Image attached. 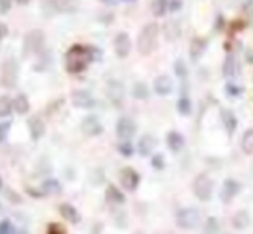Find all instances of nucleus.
<instances>
[{
  "label": "nucleus",
  "mask_w": 253,
  "mask_h": 234,
  "mask_svg": "<svg viewBox=\"0 0 253 234\" xmlns=\"http://www.w3.org/2000/svg\"><path fill=\"white\" fill-rule=\"evenodd\" d=\"M100 55V52L95 47H88V45H73L69 50L66 52V71L69 74H80L90 66V62H93L95 59Z\"/></svg>",
  "instance_id": "f257e3e1"
},
{
  "label": "nucleus",
  "mask_w": 253,
  "mask_h": 234,
  "mask_svg": "<svg viewBox=\"0 0 253 234\" xmlns=\"http://www.w3.org/2000/svg\"><path fill=\"white\" fill-rule=\"evenodd\" d=\"M159 24L157 23H148L141 28L140 35H138V52L140 55L147 57V55L153 54V50L157 48V41H159Z\"/></svg>",
  "instance_id": "f03ea898"
},
{
  "label": "nucleus",
  "mask_w": 253,
  "mask_h": 234,
  "mask_svg": "<svg viewBox=\"0 0 253 234\" xmlns=\"http://www.w3.org/2000/svg\"><path fill=\"white\" fill-rule=\"evenodd\" d=\"M80 2L78 0H42V12L52 17L60 12H76Z\"/></svg>",
  "instance_id": "7ed1b4c3"
},
{
  "label": "nucleus",
  "mask_w": 253,
  "mask_h": 234,
  "mask_svg": "<svg viewBox=\"0 0 253 234\" xmlns=\"http://www.w3.org/2000/svg\"><path fill=\"white\" fill-rule=\"evenodd\" d=\"M45 45V33L42 30H31L30 33H26L23 40V55L30 57L35 55L43 48Z\"/></svg>",
  "instance_id": "20e7f679"
},
{
  "label": "nucleus",
  "mask_w": 253,
  "mask_h": 234,
  "mask_svg": "<svg viewBox=\"0 0 253 234\" xmlns=\"http://www.w3.org/2000/svg\"><path fill=\"white\" fill-rule=\"evenodd\" d=\"M193 193L198 200L209 201L213 195V179L209 174H198L193 181Z\"/></svg>",
  "instance_id": "39448f33"
},
{
  "label": "nucleus",
  "mask_w": 253,
  "mask_h": 234,
  "mask_svg": "<svg viewBox=\"0 0 253 234\" xmlns=\"http://www.w3.org/2000/svg\"><path fill=\"white\" fill-rule=\"evenodd\" d=\"M202 221V214L200 210L190 207V208H181L176 215V224L181 229H195Z\"/></svg>",
  "instance_id": "423d86ee"
},
{
  "label": "nucleus",
  "mask_w": 253,
  "mask_h": 234,
  "mask_svg": "<svg viewBox=\"0 0 253 234\" xmlns=\"http://www.w3.org/2000/svg\"><path fill=\"white\" fill-rule=\"evenodd\" d=\"M17 74H19V67L14 59H7L2 64V69H0V83L5 88H14L17 83Z\"/></svg>",
  "instance_id": "0eeeda50"
},
{
  "label": "nucleus",
  "mask_w": 253,
  "mask_h": 234,
  "mask_svg": "<svg viewBox=\"0 0 253 234\" xmlns=\"http://www.w3.org/2000/svg\"><path fill=\"white\" fill-rule=\"evenodd\" d=\"M116 133L119 140H131V138L136 134V122L127 116L121 117V119L117 120Z\"/></svg>",
  "instance_id": "6e6552de"
},
{
  "label": "nucleus",
  "mask_w": 253,
  "mask_h": 234,
  "mask_svg": "<svg viewBox=\"0 0 253 234\" xmlns=\"http://www.w3.org/2000/svg\"><path fill=\"white\" fill-rule=\"evenodd\" d=\"M119 181L124 186L126 191H136L138 186H140V174L134 171L133 167H124L123 171L119 172Z\"/></svg>",
  "instance_id": "1a4fd4ad"
},
{
  "label": "nucleus",
  "mask_w": 253,
  "mask_h": 234,
  "mask_svg": "<svg viewBox=\"0 0 253 234\" xmlns=\"http://www.w3.org/2000/svg\"><path fill=\"white\" fill-rule=\"evenodd\" d=\"M71 102L76 109H93L97 105L93 95L88 90H74L71 93Z\"/></svg>",
  "instance_id": "9d476101"
},
{
  "label": "nucleus",
  "mask_w": 253,
  "mask_h": 234,
  "mask_svg": "<svg viewBox=\"0 0 253 234\" xmlns=\"http://www.w3.org/2000/svg\"><path fill=\"white\" fill-rule=\"evenodd\" d=\"M241 183L236 179H226L222 183V188H220V200H222V203H229V201H233V198H236L238 195H240L241 191Z\"/></svg>",
  "instance_id": "9b49d317"
},
{
  "label": "nucleus",
  "mask_w": 253,
  "mask_h": 234,
  "mask_svg": "<svg viewBox=\"0 0 253 234\" xmlns=\"http://www.w3.org/2000/svg\"><path fill=\"white\" fill-rule=\"evenodd\" d=\"M114 52L119 59H126L131 52V38L126 31H121L114 38Z\"/></svg>",
  "instance_id": "f8f14e48"
},
{
  "label": "nucleus",
  "mask_w": 253,
  "mask_h": 234,
  "mask_svg": "<svg viewBox=\"0 0 253 234\" xmlns=\"http://www.w3.org/2000/svg\"><path fill=\"white\" fill-rule=\"evenodd\" d=\"M107 98L112 102L116 107H121L124 102V84L121 81H109L105 88Z\"/></svg>",
  "instance_id": "ddd939ff"
},
{
  "label": "nucleus",
  "mask_w": 253,
  "mask_h": 234,
  "mask_svg": "<svg viewBox=\"0 0 253 234\" xmlns=\"http://www.w3.org/2000/svg\"><path fill=\"white\" fill-rule=\"evenodd\" d=\"M172 90H174V83H172V79H170V76L160 74V76L155 78V81H153V91H155L157 95L167 97V95L172 93Z\"/></svg>",
  "instance_id": "4468645a"
},
{
  "label": "nucleus",
  "mask_w": 253,
  "mask_h": 234,
  "mask_svg": "<svg viewBox=\"0 0 253 234\" xmlns=\"http://www.w3.org/2000/svg\"><path fill=\"white\" fill-rule=\"evenodd\" d=\"M81 129H83V133L86 134V136H100L103 133L102 122L95 116L84 117L83 122H81Z\"/></svg>",
  "instance_id": "2eb2a0df"
},
{
  "label": "nucleus",
  "mask_w": 253,
  "mask_h": 234,
  "mask_svg": "<svg viewBox=\"0 0 253 234\" xmlns=\"http://www.w3.org/2000/svg\"><path fill=\"white\" fill-rule=\"evenodd\" d=\"M157 147V138L153 134H143L138 141V152H140L141 157H148L153 154Z\"/></svg>",
  "instance_id": "dca6fc26"
},
{
  "label": "nucleus",
  "mask_w": 253,
  "mask_h": 234,
  "mask_svg": "<svg viewBox=\"0 0 253 234\" xmlns=\"http://www.w3.org/2000/svg\"><path fill=\"white\" fill-rule=\"evenodd\" d=\"M207 45H209V41L205 40V38H200V37H195L193 40H191V45H190V57L193 62H198V60L202 59V55L205 54L207 50Z\"/></svg>",
  "instance_id": "f3484780"
},
{
  "label": "nucleus",
  "mask_w": 253,
  "mask_h": 234,
  "mask_svg": "<svg viewBox=\"0 0 253 234\" xmlns=\"http://www.w3.org/2000/svg\"><path fill=\"white\" fill-rule=\"evenodd\" d=\"M166 143H167V148H169L172 154H177V152H181L184 147V136L179 131H169L166 136Z\"/></svg>",
  "instance_id": "a211bd4d"
},
{
  "label": "nucleus",
  "mask_w": 253,
  "mask_h": 234,
  "mask_svg": "<svg viewBox=\"0 0 253 234\" xmlns=\"http://www.w3.org/2000/svg\"><path fill=\"white\" fill-rule=\"evenodd\" d=\"M220 119H222L226 133L229 134V136H233L238 127V119H236V116H234V112L231 111V109H222V111H220Z\"/></svg>",
  "instance_id": "6ab92c4d"
},
{
  "label": "nucleus",
  "mask_w": 253,
  "mask_h": 234,
  "mask_svg": "<svg viewBox=\"0 0 253 234\" xmlns=\"http://www.w3.org/2000/svg\"><path fill=\"white\" fill-rule=\"evenodd\" d=\"M28 127H30V136L33 141H38L40 138H43L45 134V122L40 117H31L28 120Z\"/></svg>",
  "instance_id": "aec40b11"
},
{
  "label": "nucleus",
  "mask_w": 253,
  "mask_h": 234,
  "mask_svg": "<svg viewBox=\"0 0 253 234\" xmlns=\"http://www.w3.org/2000/svg\"><path fill=\"white\" fill-rule=\"evenodd\" d=\"M59 214L62 215V217L66 219L67 222H71V224H78V222L81 221L80 212H78L76 208H74L71 203H62V205H59Z\"/></svg>",
  "instance_id": "412c9836"
},
{
  "label": "nucleus",
  "mask_w": 253,
  "mask_h": 234,
  "mask_svg": "<svg viewBox=\"0 0 253 234\" xmlns=\"http://www.w3.org/2000/svg\"><path fill=\"white\" fill-rule=\"evenodd\" d=\"M105 198H107V201H110V203H116V205H123L124 201H126V196H124V193L117 186H114V184L107 186Z\"/></svg>",
  "instance_id": "4be33fe9"
},
{
  "label": "nucleus",
  "mask_w": 253,
  "mask_h": 234,
  "mask_svg": "<svg viewBox=\"0 0 253 234\" xmlns=\"http://www.w3.org/2000/svg\"><path fill=\"white\" fill-rule=\"evenodd\" d=\"M236 57L233 54H227L226 59H224V64H222V76L226 79H231V78L236 76Z\"/></svg>",
  "instance_id": "5701e85b"
},
{
  "label": "nucleus",
  "mask_w": 253,
  "mask_h": 234,
  "mask_svg": "<svg viewBox=\"0 0 253 234\" xmlns=\"http://www.w3.org/2000/svg\"><path fill=\"white\" fill-rule=\"evenodd\" d=\"M12 111H16L19 116H24L28 114V111H30V100H28L26 95H17L16 98L12 100Z\"/></svg>",
  "instance_id": "b1692460"
},
{
  "label": "nucleus",
  "mask_w": 253,
  "mask_h": 234,
  "mask_svg": "<svg viewBox=\"0 0 253 234\" xmlns=\"http://www.w3.org/2000/svg\"><path fill=\"white\" fill-rule=\"evenodd\" d=\"M233 226L238 229V231L247 229L248 226H250V215H248V212H245V210L236 212L234 217H233Z\"/></svg>",
  "instance_id": "393cba45"
},
{
  "label": "nucleus",
  "mask_w": 253,
  "mask_h": 234,
  "mask_svg": "<svg viewBox=\"0 0 253 234\" xmlns=\"http://www.w3.org/2000/svg\"><path fill=\"white\" fill-rule=\"evenodd\" d=\"M131 95H133V97L136 98V100H145V98H148V95H150V90H148L147 83L140 81V83H134L133 84Z\"/></svg>",
  "instance_id": "a878e982"
},
{
  "label": "nucleus",
  "mask_w": 253,
  "mask_h": 234,
  "mask_svg": "<svg viewBox=\"0 0 253 234\" xmlns=\"http://www.w3.org/2000/svg\"><path fill=\"white\" fill-rule=\"evenodd\" d=\"M42 191L45 195H60L62 191V186L57 179H47L43 184H42Z\"/></svg>",
  "instance_id": "bb28decb"
},
{
  "label": "nucleus",
  "mask_w": 253,
  "mask_h": 234,
  "mask_svg": "<svg viewBox=\"0 0 253 234\" xmlns=\"http://www.w3.org/2000/svg\"><path fill=\"white\" fill-rule=\"evenodd\" d=\"M176 107H177V112H179L181 116H190L191 111H193V107H191V100H190L188 95H181L179 100H177V104H176Z\"/></svg>",
  "instance_id": "cd10ccee"
},
{
  "label": "nucleus",
  "mask_w": 253,
  "mask_h": 234,
  "mask_svg": "<svg viewBox=\"0 0 253 234\" xmlns=\"http://www.w3.org/2000/svg\"><path fill=\"white\" fill-rule=\"evenodd\" d=\"M241 150L247 155H253V129L245 131L243 138H241Z\"/></svg>",
  "instance_id": "c85d7f7f"
},
{
  "label": "nucleus",
  "mask_w": 253,
  "mask_h": 234,
  "mask_svg": "<svg viewBox=\"0 0 253 234\" xmlns=\"http://www.w3.org/2000/svg\"><path fill=\"white\" fill-rule=\"evenodd\" d=\"M174 74H176V76L179 78L181 83H183V81H186V78H188V67H186V64H184L183 59H177L176 62H174Z\"/></svg>",
  "instance_id": "c756f323"
},
{
  "label": "nucleus",
  "mask_w": 253,
  "mask_h": 234,
  "mask_svg": "<svg viewBox=\"0 0 253 234\" xmlns=\"http://www.w3.org/2000/svg\"><path fill=\"white\" fill-rule=\"evenodd\" d=\"M167 3L169 0H153L152 2V12L155 17H162L167 12Z\"/></svg>",
  "instance_id": "7c9ffc66"
},
{
  "label": "nucleus",
  "mask_w": 253,
  "mask_h": 234,
  "mask_svg": "<svg viewBox=\"0 0 253 234\" xmlns=\"http://www.w3.org/2000/svg\"><path fill=\"white\" fill-rule=\"evenodd\" d=\"M117 152H119L123 157H133L134 148H133V145L129 143V140H121V143L117 145Z\"/></svg>",
  "instance_id": "2f4dec72"
},
{
  "label": "nucleus",
  "mask_w": 253,
  "mask_h": 234,
  "mask_svg": "<svg viewBox=\"0 0 253 234\" xmlns=\"http://www.w3.org/2000/svg\"><path fill=\"white\" fill-rule=\"evenodd\" d=\"M12 112V100L9 97H0V119L10 116Z\"/></svg>",
  "instance_id": "473e14b6"
},
{
  "label": "nucleus",
  "mask_w": 253,
  "mask_h": 234,
  "mask_svg": "<svg viewBox=\"0 0 253 234\" xmlns=\"http://www.w3.org/2000/svg\"><path fill=\"white\" fill-rule=\"evenodd\" d=\"M179 37V26H177V23H167L166 24V38L169 41L176 40V38Z\"/></svg>",
  "instance_id": "72a5a7b5"
},
{
  "label": "nucleus",
  "mask_w": 253,
  "mask_h": 234,
  "mask_svg": "<svg viewBox=\"0 0 253 234\" xmlns=\"http://www.w3.org/2000/svg\"><path fill=\"white\" fill-rule=\"evenodd\" d=\"M152 167L155 169V171H162L164 167H166V158H164L162 154H157L152 157Z\"/></svg>",
  "instance_id": "f704fd0d"
},
{
  "label": "nucleus",
  "mask_w": 253,
  "mask_h": 234,
  "mask_svg": "<svg viewBox=\"0 0 253 234\" xmlns=\"http://www.w3.org/2000/svg\"><path fill=\"white\" fill-rule=\"evenodd\" d=\"M241 93H243V88L241 86H238V84H234V83L226 84V95L227 97H240Z\"/></svg>",
  "instance_id": "c9c22d12"
},
{
  "label": "nucleus",
  "mask_w": 253,
  "mask_h": 234,
  "mask_svg": "<svg viewBox=\"0 0 253 234\" xmlns=\"http://www.w3.org/2000/svg\"><path fill=\"white\" fill-rule=\"evenodd\" d=\"M219 231V221L215 217H209L205 224V233H217Z\"/></svg>",
  "instance_id": "e433bc0d"
},
{
  "label": "nucleus",
  "mask_w": 253,
  "mask_h": 234,
  "mask_svg": "<svg viewBox=\"0 0 253 234\" xmlns=\"http://www.w3.org/2000/svg\"><path fill=\"white\" fill-rule=\"evenodd\" d=\"M10 126H12V122H10V120H2V122H0V143H2V141H5Z\"/></svg>",
  "instance_id": "4c0bfd02"
},
{
  "label": "nucleus",
  "mask_w": 253,
  "mask_h": 234,
  "mask_svg": "<svg viewBox=\"0 0 253 234\" xmlns=\"http://www.w3.org/2000/svg\"><path fill=\"white\" fill-rule=\"evenodd\" d=\"M47 233H48V234H66L67 231H66V229H64V226H60V224H55V222H52V224H48Z\"/></svg>",
  "instance_id": "58836bf2"
},
{
  "label": "nucleus",
  "mask_w": 253,
  "mask_h": 234,
  "mask_svg": "<svg viewBox=\"0 0 253 234\" xmlns=\"http://www.w3.org/2000/svg\"><path fill=\"white\" fill-rule=\"evenodd\" d=\"M10 233H16V229H14V226L9 221L0 222V234H10Z\"/></svg>",
  "instance_id": "ea45409f"
},
{
  "label": "nucleus",
  "mask_w": 253,
  "mask_h": 234,
  "mask_svg": "<svg viewBox=\"0 0 253 234\" xmlns=\"http://www.w3.org/2000/svg\"><path fill=\"white\" fill-rule=\"evenodd\" d=\"M181 7H183L181 0H169V3H167V10H170V12H177Z\"/></svg>",
  "instance_id": "a19ab883"
},
{
  "label": "nucleus",
  "mask_w": 253,
  "mask_h": 234,
  "mask_svg": "<svg viewBox=\"0 0 253 234\" xmlns=\"http://www.w3.org/2000/svg\"><path fill=\"white\" fill-rule=\"evenodd\" d=\"M12 7V0H0V14H7Z\"/></svg>",
  "instance_id": "79ce46f5"
},
{
  "label": "nucleus",
  "mask_w": 253,
  "mask_h": 234,
  "mask_svg": "<svg viewBox=\"0 0 253 234\" xmlns=\"http://www.w3.org/2000/svg\"><path fill=\"white\" fill-rule=\"evenodd\" d=\"M7 33H9V28H7V24L0 23V40H3V38L7 37Z\"/></svg>",
  "instance_id": "37998d69"
},
{
  "label": "nucleus",
  "mask_w": 253,
  "mask_h": 234,
  "mask_svg": "<svg viewBox=\"0 0 253 234\" xmlns=\"http://www.w3.org/2000/svg\"><path fill=\"white\" fill-rule=\"evenodd\" d=\"M102 3H105V5H117V3L121 2V0H100Z\"/></svg>",
  "instance_id": "c03bdc74"
},
{
  "label": "nucleus",
  "mask_w": 253,
  "mask_h": 234,
  "mask_svg": "<svg viewBox=\"0 0 253 234\" xmlns=\"http://www.w3.org/2000/svg\"><path fill=\"white\" fill-rule=\"evenodd\" d=\"M16 2H17V3H21V5H26V3L30 2V0H16Z\"/></svg>",
  "instance_id": "a18cd8bd"
},
{
  "label": "nucleus",
  "mask_w": 253,
  "mask_h": 234,
  "mask_svg": "<svg viewBox=\"0 0 253 234\" xmlns=\"http://www.w3.org/2000/svg\"><path fill=\"white\" fill-rule=\"evenodd\" d=\"M123 2H127V3H133V2H136V0H123Z\"/></svg>",
  "instance_id": "49530a36"
},
{
  "label": "nucleus",
  "mask_w": 253,
  "mask_h": 234,
  "mask_svg": "<svg viewBox=\"0 0 253 234\" xmlns=\"http://www.w3.org/2000/svg\"><path fill=\"white\" fill-rule=\"evenodd\" d=\"M0 188H2V181H0Z\"/></svg>",
  "instance_id": "de8ad7c7"
}]
</instances>
